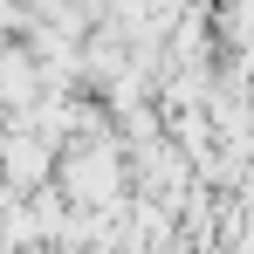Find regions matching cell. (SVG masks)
Wrapping results in <instances>:
<instances>
[{"instance_id": "3957f363", "label": "cell", "mask_w": 254, "mask_h": 254, "mask_svg": "<svg viewBox=\"0 0 254 254\" xmlns=\"http://www.w3.org/2000/svg\"><path fill=\"white\" fill-rule=\"evenodd\" d=\"M0 172H7V165H0Z\"/></svg>"}, {"instance_id": "6da1fadb", "label": "cell", "mask_w": 254, "mask_h": 254, "mask_svg": "<svg viewBox=\"0 0 254 254\" xmlns=\"http://www.w3.org/2000/svg\"><path fill=\"white\" fill-rule=\"evenodd\" d=\"M62 186H69L83 206L117 199V186H124V151H117L110 137H83V144L69 151V165H62Z\"/></svg>"}, {"instance_id": "7a4b0ae2", "label": "cell", "mask_w": 254, "mask_h": 254, "mask_svg": "<svg viewBox=\"0 0 254 254\" xmlns=\"http://www.w3.org/2000/svg\"><path fill=\"white\" fill-rule=\"evenodd\" d=\"M0 165H7V179H21V186H42L48 165H55V137H42L35 124H7L0 130Z\"/></svg>"}]
</instances>
